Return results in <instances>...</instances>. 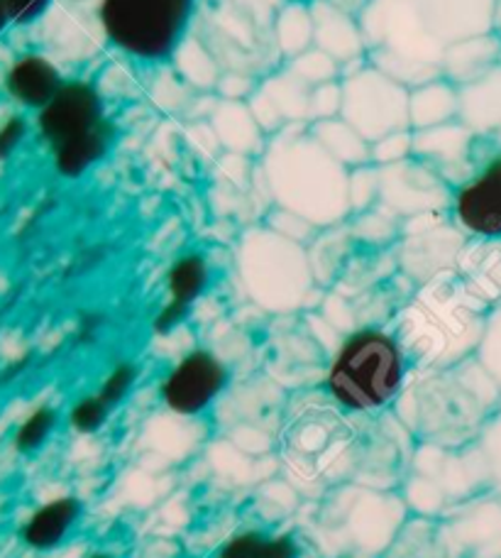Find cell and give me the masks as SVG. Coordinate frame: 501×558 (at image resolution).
I'll return each mask as SVG.
<instances>
[{
    "label": "cell",
    "instance_id": "6da1fadb",
    "mask_svg": "<svg viewBox=\"0 0 501 558\" xmlns=\"http://www.w3.org/2000/svg\"><path fill=\"white\" fill-rule=\"evenodd\" d=\"M501 0H365L363 27L384 45H438L445 57L465 39L494 33Z\"/></svg>",
    "mask_w": 501,
    "mask_h": 558
},
{
    "label": "cell",
    "instance_id": "7a4b0ae2",
    "mask_svg": "<svg viewBox=\"0 0 501 558\" xmlns=\"http://www.w3.org/2000/svg\"><path fill=\"white\" fill-rule=\"evenodd\" d=\"M198 0H100L98 20L110 47L139 64H162L179 54Z\"/></svg>",
    "mask_w": 501,
    "mask_h": 558
},
{
    "label": "cell",
    "instance_id": "3957f363",
    "mask_svg": "<svg viewBox=\"0 0 501 558\" xmlns=\"http://www.w3.org/2000/svg\"><path fill=\"white\" fill-rule=\"evenodd\" d=\"M404 383V353L394 336L363 328L340 343L328 367L326 387L333 400L353 412H372L392 402Z\"/></svg>",
    "mask_w": 501,
    "mask_h": 558
},
{
    "label": "cell",
    "instance_id": "277c9868",
    "mask_svg": "<svg viewBox=\"0 0 501 558\" xmlns=\"http://www.w3.org/2000/svg\"><path fill=\"white\" fill-rule=\"evenodd\" d=\"M347 123L365 140L401 133L408 123V96L399 92L387 74H359L343 96Z\"/></svg>",
    "mask_w": 501,
    "mask_h": 558
},
{
    "label": "cell",
    "instance_id": "5b68a950",
    "mask_svg": "<svg viewBox=\"0 0 501 558\" xmlns=\"http://www.w3.org/2000/svg\"><path fill=\"white\" fill-rule=\"evenodd\" d=\"M228 383V367L206 348L188 351L159 385V395L169 410L194 416L208 410Z\"/></svg>",
    "mask_w": 501,
    "mask_h": 558
},
{
    "label": "cell",
    "instance_id": "8992f818",
    "mask_svg": "<svg viewBox=\"0 0 501 558\" xmlns=\"http://www.w3.org/2000/svg\"><path fill=\"white\" fill-rule=\"evenodd\" d=\"M108 123L103 96L91 82H64L52 101L37 116L39 135L52 149Z\"/></svg>",
    "mask_w": 501,
    "mask_h": 558
},
{
    "label": "cell",
    "instance_id": "52a82bcc",
    "mask_svg": "<svg viewBox=\"0 0 501 558\" xmlns=\"http://www.w3.org/2000/svg\"><path fill=\"white\" fill-rule=\"evenodd\" d=\"M453 216L465 233L482 241H501V149L457 186Z\"/></svg>",
    "mask_w": 501,
    "mask_h": 558
},
{
    "label": "cell",
    "instance_id": "ba28073f",
    "mask_svg": "<svg viewBox=\"0 0 501 558\" xmlns=\"http://www.w3.org/2000/svg\"><path fill=\"white\" fill-rule=\"evenodd\" d=\"M8 92L20 106L42 108L52 101L59 88L64 86L59 69L49 59L39 54H27L17 59L8 74Z\"/></svg>",
    "mask_w": 501,
    "mask_h": 558
},
{
    "label": "cell",
    "instance_id": "9c48e42d",
    "mask_svg": "<svg viewBox=\"0 0 501 558\" xmlns=\"http://www.w3.org/2000/svg\"><path fill=\"white\" fill-rule=\"evenodd\" d=\"M460 113L473 133L501 137V64L477 82L465 84V92L460 96Z\"/></svg>",
    "mask_w": 501,
    "mask_h": 558
},
{
    "label": "cell",
    "instance_id": "30bf717a",
    "mask_svg": "<svg viewBox=\"0 0 501 558\" xmlns=\"http://www.w3.org/2000/svg\"><path fill=\"white\" fill-rule=\"evenodd\" d=\"M310 10H314V39L328 57L350 59L359 52L363 39L343 8L330 0H316L310 3Z\"/></svg>",
    "mask_w": 501,
    "mask_h": 558
},
{
    "label": "cell",
    "instance_id": "8fae6325",
    "mask_svg": "<svg viewBox=\"0 0 501 558\" xmlns=\"http://www.w3.org/2000/svg\"><path fill=\"white\" fill-rule=\"evenodd\" d=\"M78 512H82V505L76 497H59V500L47 502L25 522L23 542L39 551L54 549L78 520Z\"/></svg>",
    "mask_w": 501,
    "mask_h": 558
},
{
    "label": "cell",
    "instance_id": "7c38bea8",
    "mask_svg": "<svg viewBox=\"0 0 501 558\" xmlns=\"http://www.w3.org/2000/svg\"><path fill=\"white\" fill-rule=\"evenodd\" d=\"M443 62L450 74L463 78L465 84H473L501 64V37L489 33L465 39L448 49Z\"/></svg>",
    "mask_w": 501,
    "mask_h": 558
},
{
    "label": "cell",
    "instance_id": "4fadbf2b",
    "mask_svg": "<svg viewBox=\"0 0 501 558\" xmlns=\"http://www.w3.org/2000/svg\"><path fill=\"white\" fill-rule=\"evenodd\" d=\"M110 143H113V125L110 123L88 135L69 140V143L52 149L54 169L64 179L84 177L88 169L96 167L108 155Z\"/></svg>",
    "mask_w": 501,
    "mask_h": 558
},
{
    "label": "cell",
    "instance_id": "5bb4252c",
    "mask_svg": "<svg viewBox=\"0 0 501 558\" xmlns=\"http://www.w3.org/2000/svg\"><path fill=\"white\" fill-rule=\"evenodd\" d=\"M210 279V270L206 257L200 253H184L176 257L167 272V292L169 302H174L184 308H192L198 302L200 294L206 292Z\"/></svg>",
    "mask_w": 501,
    "mask_h": 558
},
{
    "label": "cell",
    "instance_id": "9a60e30c",
    "mask_svg": "<svg viewBox=\"0 0 501 558\" xmlns=\"http://www.w3.org/2000/svg\"><path fill=\"white\" fill-rule=\"evenodd\" d=\"M455 113H460V96H455L443 84H433L424 88V92L408 96V121L418 125H445Z\"/></svg>",
    "mask_w": 501,
    "mask_h": 558
},
{
    "label": "cell",
    "instance_id": "2e32d148",
    "mask_svg": "<svg viewBox=\"0 0 501 558\" xmlns=\"http://www.w3.org/2000/svg\"><path fill=\"white\" fill-rule=\"evenodd\" d=\"M218 558H298V546L292 536L245 532L228 539Z\"/></svg>",
    "mask_w": 501,
    "mask_h": 558
},
{
    "label": "cell",
    "instance_id": "e0dca14e",
    "mask_svg": "<svg viewBox=\"0 0 501 558\" xmlns=\"http://www.w3.org/2000/svg\"><path fill=\"white\" fill-rule=\"evenodd\" d=\"M277 43L282 45L286 52H304V49L314 43V10L304 0H294L289 3L282 13L277 15L274 23Z\"/></svg>",
    "mask_w": 501,
    "mask_h": 558
},
{
    "label": "cell",
    "instance_id": "ac0fdd59",
    "mask_svg": "<svg viewBox=\"0 0 501 558\" xmlns=\"http://www.w3.org/2000/svg\"><path fill=\"white\" fill-rule=\"evenodd\" d=\"M57 426V412L52 407H37V410L29 414L23 424H20L15 434V448L20 453H33L39 446L47 441V436L52 434Z\"/></svg>",
    "mask_w": 501,
    "mask_h": 558
},
{
    "label": "cell",
    "instance_id": "d6986e66",
    "mask_svg": "<svg viewBox=\"0 0 501 558\" xmlns=\"http://www.w3.org/2000/svg\"><path fill=\"white\" fill-rule=\"evenodd\" d=\"M110 412L113 410L100 400V395H88L74 404L72 414H69V422H72L78 434H96L98 428H103V424L108 422Z\"/></svg>",
    "mask_w": 501,
    "mask_h": 558
},
{
    "label": "cell",
    "instance_id": "ffe728a7",
    "mask_svg": "<svg viewBox=\"0 0 501 558\" xmlns=\"http://www.w3.org/2000/svg\"><path fill=\"white\" fill-rule=\"evenodd\" d=\"M137 380V367L133 363H118L113 371L108 373L103 387H100V400H103L110 410L125 400L127 392L133 390V385Z\"/></svg>",
    "mask_w": 501,
    "mask_h": 558
},
{
    "label": "cell",
    "instance_id": "44dd1931",
    "mask_svg": "<svg viewBox=\"0 0 501 558\" xmlns=\"http://www.w3.org/2000/svg\"><path fill=\"white\" fill-rule=\"evenodd\" d=\"M333 69H335L333 57H328L326 52H316V54H301L294 74L308 86H320L328 82L330 74H333Z\"/></svg>",
    "mask_w": 501,
    "mask_h": 558
},
{
    "label": "cell",
    "instance_id": "7402d4cb",
    "mask_svg": "<svg viewBox=\"0 0 501 558\" xmlns=\"http://www.w3.org/2000/svg\"><path fill=\"white\" fill-rule=\"evenodd\" d=\"M49 5H52V0H8L10 20L17 25L35 23L37 17H42L47 13Z\"/></svg>",
    "mask_w": 501,
    "mask_h": 558
},
{
    "label": "cell",
    "instance_id": "603a6c76",
    "mask_svg": "<svg viewBox=\"0 0 501 558\" xmlns=\"http://www.w3.org/2000/svg\"><path fill=\"white\" fill-rule=\"evenodd\" d=\"M25 133H27V123L23 116L10 118V121L0 128V159H8L15 153V147L23 143Z\"/></svg>",
    "mask_w": 501,
    "mask_h": 558
},
{
    "label": "cell",
    "instance_id": "cb8c5ba5",
    "mask_svg": "<svg viewBox=\"0 0 501 558\" xmlns=\"http://www.w3.org/2000/svg\"><path fill=\"white\" fill-rule=\"evenodd\" d=\"M188 316V308L179 306L174 302H167L162 308H159V314L155 316L152 322V331L159 333V336H167L172 333L174 328L184 322V318Z\"/></svg>",
    "mask_w": 501,
    "mask_h": 558
},
{
    "label": "cell",
    "instance_id": "d4e9b609",
    "mask_svg": "<svg viewBox=\"0 0 501 558\" xmlns=\"http://www.w3.org/2000/svg\"><path fill=\"white\" fill-rule=\"evenodd\" d=\"M489 357H492V363H494L497 373L501 377V314L497 316V324H494V331H492V341H489Z\"/></svg>",
    "mask_w": 501,
    "mask_h": 558
},
{
    "label": "cell",
    "instance_id": "484cf974",
    "mask_svg": "<svg viewBox=\"0 0 501 558\" xmlns=\"http://www.w3.org/2000/svg\"><path fill=\"white\" fill-rule=\"evenodd\" d=\"M100 324H103V316H100V314H86L82 318V326H78V333H82V338H94L96 331L100 328Z\"/></svg>",
    "mask_w": 501,
    "mask_h": 558
},
{
    "label": "cell",
    "instance_id": "4316f807",
    "mask_svg": "<svg viewBox=\"0 0 501 558\" xmlns=\"http://www.w3.org/2000/svg\"><path fill=\"white\" fill-rule=\"evenodd\" d=\"M8 23H13V20H10L8 0H0V33H3V29H5V25H8Z\"/></svg>",
    "mask_w": 501,
    "mask_h": 558
},
{
    "label": "cell",
    "instance_id": "83f0119b",
    "mask_svg": "<svg viewBox=\"0 0 501 558\" xmlns=\"http://www.w3.org/2000/svg\"><path fill=\"white\" fill-rule=\"evenodd\" d=\"M86 558H113L110 554H91V556H86Z\"/></svg>",
    "mask_w": 501,
    "mask_h": 558
}]
</instances>
